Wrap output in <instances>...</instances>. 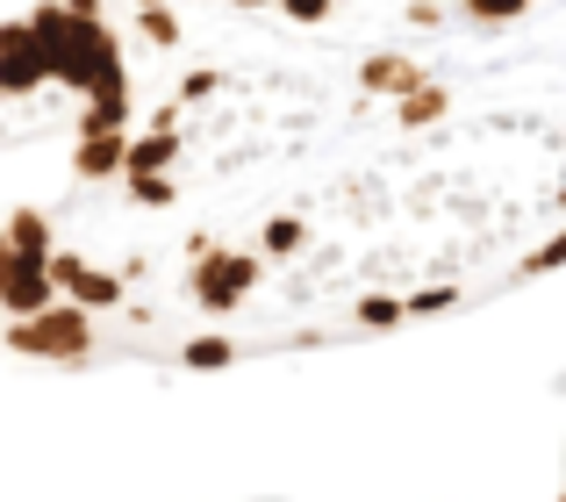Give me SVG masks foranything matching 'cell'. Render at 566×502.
Here are the masks:
<instances>
[{
  "label": "cell",
  "mask_w": 566,
  "mask_h": 502,
  "mask_svg": "<svg viewBox=\"0 0 566 502\" xmlns=\"http://www.w3.org/2000/svg\"><path fill=\"white\" fill-rule=\"evenodd\" d=\"M259 273H265V251H230L216 238L187 244V302L201 316H237L251 302V287H259Z\"/></svg>",
  "instance_id": "cell-1"
},
{
  "label": "cell",
  "mask_w": 566,
  "mask_h": 502,
  "mask_svg": "<svg viewBox=\"0 0 566 502\" xmlns=\"http://www.w3.org/2000/svg\"><path fill=\"white\" fill-rule=\"evenodd\" d=\"M0 345L22 352V359H51V366H80L86 352H94V308L86 302H51L36 308V316H14L8 331H0Z\"/></svg>",
  "instance_id": "cell-2"
},
{
  "label": "cell",
  "mask_w": 566,
  "mask_h": 502,
  "mask_svg": "<svg viewBox=\"0 0 566 502\" xmlns=\"http://www.w3.org/2000/svg\"><path fill=\"white\" fill-rule=\"evenodd\" d=\"M43 86H51V57H43L29 14H14V22H0V101H29Z\"/></svg>",
  "instance_id": "cell-3"
},
{
  "label": "cell",
  "mask_w": 566,
  "mask_h": 502,
  "mask_svg": "<svg viewBox=\"0 0 566 502\" xmlns=\"http://www.w3.org/2000/svg\"><path fill=\"white\" fill-rule=\"evenodd\" d=\"M123 166H129V129H80V144H72L80 180H123Z\"/></svg>",
  "instance_id": "cell-4"
},
{
  "label": "cell",
  "mask_w": 566,
  "mask_h": 502,
  "mask_svg": "<svg viewBox=\"0 0 566 502\" xmlns=\"http://www.w3.org/2000/svg\"><path fill=\"white\" fill-rule=\"evenodd\" d=\"M430 72L416 65V57H401V51H374V57H359V94H374V101H401V94H416Z\"/></svg>",
  "instance_id": "cell-5"
},
{
  "label": "cell",
  "mask_w": 566,
  "mask_h": 502,
  "mask_svg": "<svg viewBox=\"0 0 566 502\" xmlns=\"http://www.w3.org/2000/svg\"><path fill=\"white\" fill-rule=\"evenodd\" d=\"M395 115H401V129H430V123H444V115H452V86L423 80L416 94H401V101H395Z\"/></svg>",
  "instance_id": "cell-6"
},
{
  "label": "cell",
  "mask_w": 566,
  "mask_h": 502,
  "mask_svg": "<svg viewBox=\"0 0 566 502\" xmlns=\"http://www.w3.org/2000/svg\"><path fill=\"white\" fill-rule=\"evenodd\" d=\"M244 352H237V337H222V331H208V337H187L180 345V366L187 374H222V366H237Z\"/></svg>",
  "instance_id": "cell-7"
},
{
  "label": "cell",
  "mask_w": 566,
  "mask_h": 502,
  "mask_svg": "<svg viewBox=\"0 0 566 502\" xmlns=\"http://www.w3.org/2000/svg\"><path fill=\"white\" fill-rule=\"evenodd\" d=\"M259 251H265V259H280V265L302 259V251H308V223H302V216H265Z\"/></svg>",
  "instance_id": "cell-8"
},
{
  "label": "cell",
  "mask_w": 566,
  "mask_h": 502,
  "mask_svg": "<svg viewBox=\"0 0 566 502\" xmlns=\"http://www.w3.org/2000/svg\"><path fill=\"white\" fill-rule=\"evenodd\" d=\"M0 230L14 238V251H43V259L57 251V238H51V216H43V209H8V216H0Z\"/></svg>",
  "instance_id": "cell-9"
},
{
  "label": "cell",
  "mask_w": 566,
  "mask_h": 502,
  "mask_svg": "<svg viewBox=\"0 0 566 502\" xmlns=\"http://www.w3.org/2000/svg\"><path fill=\"white\" fill-rule=\"evenodd\" d=\"M137 36L151 43V51H180V36H187L180 8H172V0H166V8H137Z\"/></svg>",
  "instance_id": "cell-10"
},
{
  "label": "cell",
  "mask_w": 566,
  "mask_h": 502,
  "mask_svg": "<svg viewBox=\"0 0 566 502\" xmlns=\"http://www.w3.org/2000/svg\"><path fill=\"white\" fill-rule=\"evenodd\" d=\"M352 323H359V331H401V323H409V302H401V294H359Z\"/></svg>",
  "instance_id": "cell-11"
},
{
  "label": "cell",
  "mask_w": 566,
  "mask_h": 502,
  "mask_svg": "<svg viewBox=\"0 0 566 502\" xmlns=\"http://www.w3.org/2000/svg\"><path fill=\"white\" fill-rule=\"evenodd\" d=\"M123 294H129L123 273H101V265H86L80 287H72V302H86V308H123Z\"/></svg>",
  "instance_id": "cell-12"
},
{
  "label": "cell",
  "mask_w": 566,
  "mask_h": 502,
  "mask_svg": "<svg viewBox=\"0 0 566 502\" xmlns=\"http://www.w3.org/2000/svg\"><path fill=\"white\" fill-rule=\"evenodd\" d=\"M123 195L137 201V209H172V201H180V187H172V172H129Z\"/></svg>",
  "instance_id": "cell-13"
},
{
  "label": "cell",
  "mask_w": 566,
  "mask_h": 502,
  "mask_svg": "<svg viewBox=\"0 0 566 502\" xmlns=\"http://www.w3.org/2000/svg\"><path fill=\"white\" fill-rule=\"evenodd\" d=\"M559 265H566V230H553L538 251H524V259H516V280H545V273H559Z\"/></svg>",
  "instance_id": "cell-14"
},
{
  "label": "cell",
  "mask_w": 566,
  "mask_h": 502,
  "mask_svg": "<svg viewBox=\"0 0 566 502\" xmlns=\"http://www.w3.org/2000/svg\"><path fill=\"white\" fill-rule=\"evenodd\" d=\"M401 302H409V323H423V316H444V308H467V294L459 287H416Z\"/></svg>",
  "instance_id": "cell-15"
},
{
  "label": "cell",
  "mask_w": 566,
  "mask_h": 502,
  "mask_svg": "<svg viewBox=\"0 0 566 502\" xmlns=\"http://www.w3.org/2000/svg\"><path fill=\"white\" fill-rule=\"evenodd\" d=\"M531 8H538V0H459L467 22H524Z\"/></svg>",
  "instance_id": "cell-16"
},
{
  "label": "cell",
  "mask_w": 566,
  "mask_h": 502,
  "mask_svg": "<svg viewBox=\"0 0 566 502\" xmlns=\"http://www.w3.org/2000/svg\"><path fill=\"white\" fill-rule=\"evenodd\" d=\"M216 94H222V72H216V65H193L172 101H180V108H201V101H216Z\"/></svg>",
  "instance_id": "cell-17"
},
{
  "label": "cell",
  "mask_w": 566,
  "mask_h": 502,
  "mask_svg": "<svg viewBox=\"0 0 566 502\" xmlns=\"http://www.w3.org/2000/svg\"><path fill=\"white\" fill-rule=\"evenodd\" d=\"M80 273H86V251H65V244H57V251H51V280H57V294L80 287Z\"/></svg>",
  "instance_id": "cell-18"
},
{
  "label": "cell",
  "mask_w": 566,
  "mask_h": 502,
  "mask_svg": "<svg viewBox=\"0 0 566 502\" xmlns=\"http://www.w3.org/2000/svg\"><path fill=\"white\" fill-rule=\"evenodd\" d=\"M331 8H337V0H280V14H287V22H331Z\"/></svg>",
  "instance_id": "cell-19"
},
{
  "label": "cell",
  "mask_w": 566,
  "mask_h": 502,
  "mask_svg": "<svg viewBox=\"0 0 566 502\" xmlns=\"http://www.w3.org/2000/svg\"><path fill=\"white\" fill-rule=\"evenodd\" d=\"M401 22H409V29H444V8H438V0H409Z\"/></svg>",
  "instance_id": "cell-20"
},
{
  "label": "cell",
  "mask_w": 566,
  "mask_h": 502,
  "mask_svg": "<svg viewBox=\"0 0 566 502\" xmlns=\"http://www.w3.org/2000/svg\"><path fill=\"white\" fill-rule=\"evenodd\" d=\"M65 8H80V14H101V0H65Z\"/></svg>",
  "instance_id": "cell-21"
},
{
  "label": "cell",
  "mask_w": 566,
  "mask_h": 502,
  "mask_svg": "<svg viewBox=\"0 0 566 502\" xmlns=\"http://www.w3.org/2000/svg\"><path fill=\"white\" fill-rule=\"evenodd\" d=\"M230 8H280V0H230Z\"/></svg>",
  "instance_id": "cell-22"
},
{
  "label": "cell",
  "mask_w": 566,
  "mask_h": 502,
  "mask_svg": "<svg viewBox=\"0 0 566 502\" xmlns=\"http://www.w3.org/2000/svg\"><path fill=\"white\" fill-rule=\"evenodd\" d=\"M137 8H166V0H137Z\"/></svg>",
  "instance_id": "cell-23"
},
{
  "label": "cell",
  "mask_w": 566,
  "mask_h": 502,
  "mask_svg": "<svg viewBox=\"0 0 566 502\" xmlns=\"http://www.w3.org/2000/svg\"><path fill=\"white\" fill-rule=\"evenodd\" d=\"M553 502H566V489H559V495H553Z\"/></svg>",
  "instance_id": "cell-24"
}]
</instances>
